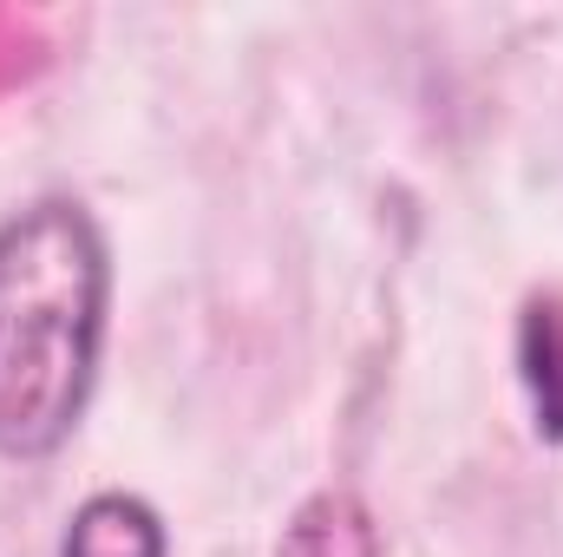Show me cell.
Listing matches in <instances>:
<instances>
[{
	"instance_id": "7a4b0ae2",
	"label": "cell",
	"mask_w": 563,
	"mask_h": 557,
	"mask_svg": "<svg viewBox=\"0 0 563 557\" xmlns=\"http://www.w3.org/2000/svg\"><path fill=\"white\" fill-rule=\"evenodd\" d=\"M518 387L544 446H563V288H531L518 308Z\"/></svg>"
},
{
	"instance_id": "6da1fadb",
	"label": "cell",
	"mask_w": 563,
	"mask_h": 557,
	"mask_svg": "<svg viewBox=\"0 0 563 557\" xmlns=\"http://www.w3.org/2000/svg\"><path fill=\"white\" fill-rule=\"evenodd\" d=\"M112 328V243L79 197L0 223V459H53L99 387Z\"/></svg>"
},
{
	"instance_id": "277c9868",
	"label": "cell",
	"mask_w": 563,
	"mask_h": 557,
	"mask_svg": "<svg viewBox=\"0 0 563 557\" xmlns=\"http://www.w3.org/2000/svg\"><path fill=\"white\" fill-rule=\"evenodd\" d=\"M59 557H170V532L139 492H92L66 518Z\"/></svg>"
},
{
	"instance_id": "3957f363",
	"label": "cell",
	"mask_w": 563,
	"mask_h": 557,
	"mask_svg": "<svg viewBox=\"0 0 563 557\" xmlns=\"http://www.w3.org/2000/svg\"><path fill=\"white\" fill-rule=\"evenodd\" d=\"M276 557H387V545H380V518L361 492L321 485L288 512Z\"/></svg>"
}]
</instances>
